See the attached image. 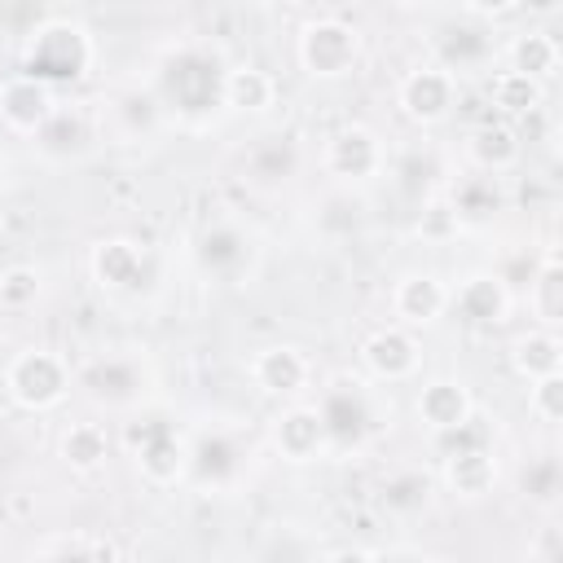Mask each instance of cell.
Returning a JSON list of instances; mask_svg holds the SVG:
<instances>
[{
    "label": "cell",
    "mask_w": 563,
    "mask_h": 563,
    "mask_svg": "<svg viewBox=\"0 0 563 563\" xmlns=\"http://www.w3.org/2000/svg\"><path fill=\"white\" fill-rule=\"evenodd\" d=\"M88 268L110 295H141L154 286V251L136 238H101L88 255Z\"/></svg>",
    "instance_id": "obj_12"
},
{
    "label": "cell",
    "mask_w": 563,
    "mask_h": 563,
    "mask_svg": "<svg viewBox=\"0 0 563 563\" xmlns=\"http://www.w3.org/2000/svg\"><path fill=\"white\" fill-rule=\"evenodd\" d=\"M295 62L308 79H343L361 62V31L339 13H317L295 35Z\"/></svg>",
    "instance_id": "obj_6"
},
{
    "label": "cell",
    "mask_w": 563,
    "mask_h": 563,
    "mask_svg": "<svg viewBox=\"0 0 563 563\" xmlns=\"http://www.w3.org/2000/svg\"><path fill=\"white\" fill-rule=\"evenodd\" d=\"M391 312L405 330H427L449 312V282L431 268H413L391 286Z\"/></svg>",
    "instance_id": "obj_17"
},
{
    "label": "cell",
    "mask_w": 563,
    "mask_h": 563,
    "mask_svg": "<svg viewBox=\"0 0 563 563\" xmlns=\"http://www.w3.org/2000/svg\"><path fill=\"white\" fill-rule=\"evenodd\" d=\"M528 308H532L541 330H559V321H563V260L554 246H545L537 268L528 273Z\"/></svg>",
    "instance_id": "obj_25"
},
{
    "label": "cell",
    "mask_w": 563,
    "mask_h": 563,
    "mask_svg": "<svg viewBox=\"0 0 563 563\" xmlns=\"http://www.w3.org/2000/svg\"><path fill=\"white\" fill-rule=\"evenodd\" d=\"M457 97H462V84H457L453 75H444L440 66H431V62L413 66V70L400 75V84H396V106H400V114H405L409 123H418V128L444 123V119L457 110Z\"/></svg>",
    "instance_id": "obj_13"
},
{
    "label": "cell",
    "mask_w": 563,
    "mask_h": 563,
    "mask_svg": "<svg viewBox=\"0 0 563 563\" xmlns=\"http://www.w3.org/2000/svg\"><path fill=\"white\" fill-rule=\"evenodd\" d=\"M497 35H501L497 26H484L475 18H453V22L435 26V35H431V66H440L457 84L466 75H493V62L501 57Z\"/></svg>",
    "instance_id": "obj_9"
},
{
    "label": "cell",
    "mask_w": 563,
    "mask_h": 563,
    "mask_svg": "<svg viewBox=\"0 0 563 563\" xmlns=\"http://www.w3.org/2000/svg\"><path fill=\"white\" fill-rule=\"evenodd\" d=\"M523 493H528V501L554 510V501H559V493H563L559 462H554V457H537V462L523 471Z\"/></svg>",
    "instance_id": "obj_36"
},
{
    "label": "cell",
    "mask_w": 563,
    "mask_h": 563,
    "mask_svg": "<svg viewBox=\"0 0 563 563\" xmlns=\"http://www.w3.org/2000/svg\"><path fill=\"white\" fill-rule=\"evenodd\" d=\"M510 286L493 268H475L457 286H449V312L462 317L471 330H497L510 317Z\"/></svg>",
    "instance_id": "obj_14"
},
{
    "label": "cell",
    "mask_w": 563,
    "mask_h": 563,
    "mask_svg": "<svg viewBox=\"0 0 563 563\" xmlns=\"http://www.w3.org/2000/svg\"><path fill=\"white\" fill-rule=\"evenodd\" d=\"M440 479H444V488H449L453 497H462V501L488 497L493 484H497V453H493V444L440 453Z\"/></svg>",
    "instance_id": "obj_21"
},
{
    "label": "cell",
    "mask_w": 563,
    "mask_h": 563,
    "mask_svg": "<svg viewBox=\"0 0 563 563\" xmlns=\"http://www.w3.org/2000/svg\"><path fill=\"white\" fill-rule=\"evenodd\" d=\"M97 57V44H92V31L75 18H44L26 31V44H22V75H31L35 84L44 88H70L88 75Z\"/></svg>",
    "instance_id": "obj_2"
},
{
    "label": "cell",
    "mask_w": 563,
    "mask_h": 563,
    "mask_svg": "<svg viewBox=\"0 0 563 563\" xmlns=\"http://www.w3.org/2000/svg\"><path fill=\"white\" fill-rule=\"evenodd\" d=\"M457 233H462V224H457L449 198H427L422 216H418V238L422 242H453Z\"/></svg>",
    "instance_id": "obj_37"
},
{
    "label": "cell",
    "mask_w": 563,
    "mask_h": 563,
    "mask_svg": "<svg viewBox=\"0 0 563 563\" xmlns=\"http://www.w3.org/2000/svg\"><path fill=\"white\" fill-rule=\"evenodd\" d=\"M413 409H418V418H422L427 431L444 435V431H457L475 413V400H471L466 383H457V378H427L418 387Z\"/></svg>",
    "instance_id": "obj_22"
},
{
    "label": "cell",
    "mask_w": 563,
    "mask_h": 563,
    "mask_svg": "<svg viewBox=\"0 0 563 563\" xmlns=\"http://www.w3.org/2000/svg\"><path fill=\"white\" fill-rule=\"evenodd\" d=\"M57 453H62V462L70 466V471H101L106 466V457H110V435H106V427L101 422H70L66 431H62V440H57Z\"/></svg>",
    "instance_id": "obj_32"
},
{
    "label": "cell",
    "mask_w": 563,
    "mask_h": 563,
    "mask_svg": "<svg viewBox=\"0 0 563 563\" xmlns=\"http://www.w3.org/2000/svg\"><path fill=\"white\" fill-rule=\"evenodd\" d=\"M114 545L106 537H88V532H75V537H53L48 545L35 550L31 563H114Z\"/></svg>",
    "instance_id": "obj_34"
},
{
    "label": "cell",
    "mask_w": 563,
    "mask_h": 563,
    "mask_svg": "<svg viewBox=\"0 0 563 563\" xmlns=\"http://www.w3.org/2000/svg\"><path fill=\"white\" fill-rule=\"evenodd\" d=\"M40 290H44V277H40L31 264H9V268L0 273V308H4V312H26V308H35Z\"/></svg>",
    "instance_id": "obj_35"
},
{
    "label": "cell",
    "mask_w": 563,
    "mask_h": 563,
    "mask_svg": "<svg viewBox=\"0 0 563 563\" xmlns=\"http://www.w3.org/2000/svg\"><path fill=\"white\" fill-rule=\"evenodd\" d=\"M194 264L202 277L220 282V286H238L255 273L260 264V242L246 224L238 220H211L198 238H194Z\"/></svg>",
    "instance_id": "obj_10"
},
{
    "label": "cell",
    "mask_w": 563,
    "mask_h": 563,
    "mask_svg": "<svg viewBox=\"0 0 563 563\" xmlns=\"http://www.w3.org/2000/svg\"><path fill=\"white\" fill-rule=\"evenodd\" d=\"M70 374H75V387L92 405H106V409H128L132 413V409L150 405V391H154V365L132 347L92 352Z\"/></svg>",
    "instance_id": "obj_5"
},
{
    "label": "cell",
    "mask_w": 563,
    "mask_h": 563,
    "mask_svg": "<svg viewBox=\"0 0 563 563\" xmlns=\"http://www.w3.org/2000/svg\"><path fill=\"white\" fill-rule=\"evenodd\" d=\"M510 369H515L523 383L563 374V343H559V334H554V330H541V325L515 334V343H510Z\"/></svg>",
    "instance_id": "obj_26"
},
{
    "label": "cell",
    "mask_w": 563,
    "mask_h": 563,
    "mask_svg": "<svg viewBox=\"0 0 563 563\" xmlns=\"http://www.w3.org/2000/svg\"><path fill=\"white\" fill-rule=\"evenodd\" d=\"M198 563H216V559H198Z\"/></svg>",
    "instance_id": "obj_43"
},
{
    "label": "cell",
    "mask_w": 563,
    "mask_h": 563,
    "mask_svg": "<svg viewBox=\"0 0 563 563\" xmlns=\"http://www.w3.org/2000/svg\"><path fill=\"white\" fill-rule=\"evenodd\" d=\"M123 444L141 471L145 484L154 488H176L185 484V471H189V435L176 427V418L167 409H132L128 422H123Z\"/></svg>",
    "instance_id": "obj_3"
},
{
    "label": "cell",
    "mask_w": 563,
    "mask_h": 563,
    "mask_svg": "<svg viewBox=\"0 0 563 563\" xmlns=\"http://www.w3.org/2000/svg\"><path fill=\"white\" fill-rule=\"evenodd\" d=\"M295 172H299V145H295V136H282V132L277 136H260L246 150V176L255 185H264V189L286 185Z\"/></svg>",
    "instance_id": "obj_31"
},
{
    "label": "cell",
    "mask_w": 563,
    "mask_h": 563,
    "mask_svg": "<svg viewBox=\"0 0 563 563\" xmlns=\"http://www.w3.org/2000/svg\"><path fill=\"white\" fill-rule=\"evenodd\" d=\"M378 554L374 550H365V545H339V550H330L321 563H374Z\"/></svg>",
    "instance_id": "obj_40"
},
{
    "label": "cell",
    "mask_w": 563,
    "mask_h": 563,
    "mask_svg": "<svg viewBox=\"0 0 563 563\" xmlns=\"http://www.w3.org/2000/svg\"><path fill=\"white\" fill-rule=\"evenodd\" d=\"M273 101H277V79L264 66H251V62L229 66V75H224V110L264 114Z\"/></svg>",
    "instance_id": "obj_29"
},
{
    "label": "cell",
    "mask_w": 563,
    "mask_h": 563,
    "mask_svg": "<svg viewBox=\"0 0 563 563\" xmlns=\"http://www.w3.org/2000/svg\"><path fill=\"white\" fill-rule=\"evenodd\" d=\"M317 418L330 444V457L361 453L378 431V396L361 374H334L317 396Z\"/></svg>",
    "instance_id": "obj_4"
},
{
    "label": "cell",
    "mask_w": 563,
    "mask_h": 563,
    "mask_svg": "<svg viewBox=\"0 0 563 563\" xmlns=\"http://www.w3.org/2000/svg\"><path fill=\"white\" fill-rule=\"evenodd\" d=\"M31 145H35L44 158H57V163L79 158V154L92 145V119H88L79 106H62V101H57L53 119L31 136Z\"/></svg>",
    "instance_id": "obj_24"
},
{
    "label": "cell",
    "mask_w": 563,
    "mask_h": 563,
    "mask_svg": "<svg viewBox=\"0 0 563 563\" xmlns=\"http://www.w3.org/2000/svg\"><path fill=\"white\" fill-rule=\"evenodd\" d=\"M75 387V374L70 365L48 352V347H22L9 365H4V391L18 409L26 413H48L57 409Z\"/></svg>",
    "instance_id": "obj_7"
},
{
    "label": "cell",
    "mask_w": 563,
    "mask_h": 563,
    "mask_svg": "<svg viewBox=\"0 0 563 563\" xmlns=\"http://www.w3.org/2000/svg\"><path fill=\"white\" fill-rule=\"evenodd\" d=\"M361 365L378 378V383H409L422 365V347L413 339V330L405 325H383L361 343Z\"/></svg>",
    "instance_id": "obj_18"
},
{
    "label": "cell",
    "mask_w": 563,
    "mask_h": 563,
    "mask_svg": "<svg viewBox=\"0 0 563 563\" xmlns=\"http://www.w3.org/2000/svg\"><path fill=\"white\" fill-rule=\"evenodd\" d=\"M251 383L264 391V396H277V400H299L312 383V361L303 347L295 343H268L251 356Z\"/></svg>",
    "instance_id": "obj_16"
},
{
    "label": "cell",
    "mask_w": 563,
    "mask_h": 563,
    "mask_svg": "<svg viewBox=\"0 0 563 563\" xmlns=\"http://www.w3.org/2000/svg\"><path fill=\"white\" fill-rule=\"evenodd\" d=\"M449 207L457 216V224H488L501 207H506V189L497 176H484V172H471L462 176L453 189H449Z\"/></svg>",
    "instance_id": "obj_27"
},
{
    "label": "cell",
    "mask_w": 563,
    "mask_h": 563,
    "mask_svg": "<svg viewBox=\"0 0 563 563\" xmlns=\"http://www.w3.org/2000/svg\"><path fill=\"white\" fill-rule=\"evenodd\" d=\"M53 110H57L53 88L35 84L31 75L18 70V75L0 79V123H4V132H13V136H35V132L53 119Z\"/></svg>",
    "instance_id": "obj_19"
},
{
    "label": "cell",
    "mask_w": 563,
    "mask_h": 563,
    "mask_svg": "<svg viewBox=\"0 0 563 563\" xmlns=\"http://www.w3.org/2000/svg\"><path fill=\"white\" fill-rule=\"evenodd\" d=\"M110 119L119 123V132H123L128 141H141V136H150V132L163 123V110H158V101H154L150 88H123V92L110 101Z\"/></svg>",
    "instance_id": "obj_33"
},
{
    "label": "cell",
    "mask_w": 563,
    "mask_h": 563,
    "mask_svg": "<svg viewBox=\"0 0 563 563\" xmlns=\"http://www.w3.org/2000/svg\"><path fill=\"white\" fill-rule=\"evenodd\" d=\"M268 440H273L277 457L290 462V466H308V462L330 457L321 418H317V409L303 405V400H290V405H282V409L273 413V422H268Z\"/></svg>",
    "instance_id": "obj_15"
},
{
    "label": "cell",
    "mask_w": 563,
    "mask_h": 563,
    "mask_svg": "<svg viewBox=\"0 0 563 563\" xmlns=\"http://www.w3.org/2000/svg\"><path fill=\"white\" fill-rule=\"evenodd\" d=\"M431 497H435V479H431L422 466H400V471H391V475L378 484V506H383L387 515H396V519L422 515V510L431 506Z\"/></svg>",
    "instance_id": "obj_28"
},
{
    "label": "cell",
    "mask_w": 563,
    "mask_h": 563,
    "mask_svg": "<svg viewBox=\"0 0 563 563\" xmlns=\"http://www.w3.org/2000/svg\"><path fill=\"white\" fill-rule=\"evenodd\" d=\"M484 97L493 110H501L506 119H519V114H541L545 106V84L519 75V70H493L488 84H484Z\"/></svg>",
    "instance_id": "obj_30"
},
{
    "label": "cell",
    "mask_w": 563,
    "mask_h": 563,
    "mask_svg": "<svg viewBox=\"0 0 563 563\" xmlns=\"http://www.w3.org/2000/svg\"><path fill=\"white\" fill-rule=\"evenodd\" d=\"M374 563H444V559L422 554V550H387V554H378Z\"/></svg>",
    "instance_id": "obj_41"
},
{
    "label": "cell",
    "mask_w": 563,
    "mask_h": 563,
    "mask_svg": "<svg viewBox=\"0 0 563 563\" xmlns=\"http://www.w3.org/2000/svg\"><path fill=\"white\" fill-rule=\"evenodd\" d=\"M321 167H325L330 180L352 189V185H365V180L387 172V145H383V136L374 128L347 123V128L330 132V141L321 150Z\"/></svg>",
    "instance_id": "obj_11"
},
{
    "label": "cell",
    "mask_w": 563,
    "mask_h": 563,
    "mask_svg": "<svg viewBox=\"0 0 563 563\" xmlns=\"http://www.w3.org/2000/svg\"><path fill=\"white\" fill-rule=\"evenodd\" d=\"M532 563H563V541H559L554 523H545L541 537L532 541Z\"/></svg>",
    "instance_id": "obj_39"
},
{
    "label": "cell",
    "mask_w": 563,
    "mask_h": 563,
    "mask_svg": "<svg viewBox=\"0 0 563 563\" xmlns=\"http://www.w3.org/2000/svg\"><path fill=\"white\" fill-rule=\"evenodd\" d=\"M501 57H506V70H519V75H528V79H537V84L554 79L559 62H563L559 40H554L545 26H523V31H515V35L501 44Z\"/></svg>",
    "instance_id": "obj_23"
},
{
    "label": "cell",
    "mask_w": 563,
    "mask_h": 563,
    "mask_svg": "<svg viewBox=\"0 0 563 563\" xmlns=\"http://www.w3.org/2000/svg\"><path fill=\"white\" fill-rule=\"evenodd\" d=\"M224 75H229V62L216 44L180 40L163 53L150 92H154L163 119L198 123V119L224 110Z\"/></svg>",
    "instance_id": "obj_1"
},
{
    "label": "cell",
    "mask_w": 563,
    "mask_h": 563,
    "mask_svg": "<svg viewBox=\"0 0 563 563\" xmlns=\"http://www.w3.org/2000/svg\"><path fill=\"white\" fill-rule=\"evenodd\" d=\"M528 413L545 427H554L563 418V374H550V378H537L528 383Z\"/></svg>",
    "instance_id": "obj_38"
},
{
    "label": "cell",
    "mask_w": 563,
    "mask_h": 563,
    "mask_svg": "<svg viewBox=\"0 0 563 563\" xmlns=\"http://www.w3.org/2000/svg\"><path fill=\"white\" fill-rule=\"evenodd\" d=\"M466 158L484 176H501L523 158V132L506 119H484L466 132Z\"/></svg>",
    "instance_id": "obj_20"
},
{
    "label": "cell",
    "mask_w": 563,
    "mask_h": 563,
    "mask_svg": "<svg viewBox=\"0 0 563 563\" xmlns=\"http://www.w3.org/2000/svg\"><path fill=\"white\" fill-rule=\"evenodd\" d=\"M251 471V444L238 427H202L189 435V471L185 479L207 493H233Z\"/></svg>",
    "instance_id": "obj_8"
},
{
    "label": "cell",
    "mask_w": 563,
    "mask_h": 563,
    "mask_svg": "<svg viewBox=\"0 0 563 563\" xmlns=\"http://www.w3.org/2000/svg\"><path fill=\"white\" fill-rule=\"evenodd\" d=\"M0 176H4V150H0Z\"/></svg>",
    "instance_id": "obj_42"
}]
</instances>
